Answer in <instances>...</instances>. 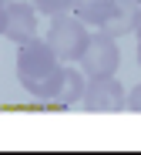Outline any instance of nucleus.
I'll return each mask as SVG.
<instances>
[{"mask_svg":"<svg viewBox=\"0 0 141 155\" xmlns=\"http://www.w3.org/2000/svg\"><path fill=\"white\" fill-rule=\"evenodd\" d=\"M61 71L64 61L54 54V47L40 37L24 41L17 51V81L24 84L27 94H34L37 101H54L61 88Z\"/></svg>","mask_w":141,"mask_h":155,"instance_id":"f257e3e1","label":"nucleus"},{"mask_svg":"<svg viewBox=\"0 0 141 155\" xmlns=\"http://www.w3.org/2000/svg\"><path fill=\"white\" fill-rule=\"evenodd\" d=\"M91 31L88 24H84L81 17L74 14H57L50 17V27H47V44L54 47V54H57L61 61H77L84 44H88Z\"/></svg>","mask_w":141,"mask_h":155,"instance_id":"f03ea898","label":"nucleus"},{"mask_svg":"<svg viewBox=\"0 0 141 155\" xmlns=\"http://www.w3.org/2000/svg\"><path fill=\"white\" fill-rule=\"evenodd\" d=\"M77 61H81V71L88 78H111V74H118V64H121L118 41L111 34H104V31H94L88 37V44H84Z\"/></svg>","mask_w":141,"mask_h":155,"instance_id":"7ed1b4c3","label":"nucleus"},{"mask_svg":"<svg viewBox=\"0 0 141 155\" xmlns=\"http://www.w3.org/2000/svg\"><path fill=\"white\" fill-rule=\"evenodd\" d=\"M81 101H84L88 111L114 115V111H124L128 108V91H124V84L118 81L114 74H111V78H88Z\"/></svg>","mask_w":141,"mask_h":155,"instance_id":"20e7f679","label":"nucleus"},{"mask_svg":"<svg viewBox=\"0 0 141 155\" xmlns=\"http://www.w3.org/2000/svg\"><path fill=\"white\" fill-rule=\"evenodd\" d=\"M0 34L24 44L37 37V10L34 4H27V0H4V7H0Z\"/></svg>","mask_w":141,"mask_h":155,"instance_id":"39448f33","label":"nucleus"},{"mask_svg":"<svg viewBox=\"0 0 141 155\" xmlns=\"http://www.w3.org/2000/svg\"><path fill=\"white\" fill-rule=\"evenodd\" d=\"M114 10H118V0H74L71 4V14L81 17L84 24H91V27H104L114 17Z\"/></svg>","mask_w":141,"mask_h":155,"instance_id":"423d86ee","label":"nucleus"},{"mask_svg":"<svg viewBox=\"0 0 141 155\" xmlns=\"http://www.w3.org/2000/svg\"><path fill=\"white\" fill-rule=\"evenodd\" d=\"M84 84H88V78H84L77 68L64 64V71H61V88H57V94H54V105L67 108V105H74V101H81Z\"/></svg>","mask_w":141,"mask_h":155,"instance_id":"0eeeda50","label":"nucleus"},{"mask_svg":"<svg viewBox=\"0 0 141 155\" xmlns=\"http://www.w3.org/2000/svg\"><path fill=\"white\" fill-rule=\"evenodd\" d=\"M37 14H47V17H57V14H71V4L74 0H30Z\"/></svg>","mask_w":141,"mask_h":155,"instance_id":"6e6552de","label":"nucleus"},{"mask_svg":"<svg viewBox=\"0 0 141 155\" xmlns=\"http://www.w3.org/2000/svg\"><path fill=\"white\" fill-rule=\"evenodd\" d=\"M131 31H134V34H138V37H141V7H138V10H134V27H131Z\"/></svg>","mask_w":141,"mask_h":155,"instance_id":"1a4fd4ad","label":"nucleus"},{"mask_svg":"<svg viewBox=\"0 0 141 155\" xmlns=\"http://www.w3.org/2000/svg\"><path fill=\"white\" fill-rule=\"evenodd\" d=\"M138 64H141V37H138Z\"/></svg>","mask_w":141,"mask_h":155,"instance_id":"9d476101","label":"nucleus"}]
</instances>
